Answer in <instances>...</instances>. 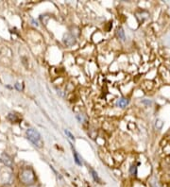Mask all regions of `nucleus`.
Instances as JSON below:
<instances>
[{
	"label": "nucleus",
	"instance_id": "f257e3e1",
	"mask_svg": "<svg viewBox=\"0 0 170 187\" xmlns=\"http://www.w3.org/2000/svg\"><path fill=\"white\" fill-rule=\"evenodd\" d=\"M19 180L23 184L31 186L34 184V182H36V175L32 168L25 167L19 173Z\"/></svg>",
	"mask_w": 170,
	"mask_h": 187
},
{
	"label": "nucleus",
	"instance_id": "f03ea898",
	"mask_svg": "<svg viewBox=\"0 0 170 187\" xmlns=\"http://www.w3.org/2000/svg\"><path fill=\"white\" fill-rule=\"evenodd\" d=\"M26 136L36 148H42L44 146V140H43L42 135L40 134L38 131L34 129H28L26 131Z\"/></svg>",
	"mask_w": 170,
	"mask_h": 187
},
{
	"label": "nucleus",
	"instance_id": "7ed1b4c3",
	"mask_svg": "<svg viewBox=\"0 0 170 187\" xmlns=\"http://www.w3.org/2000/svg\"><path fill=\"white\" fill-rule=\"evenodd\" d=\"M1 161L7 166V167H9V168H12L13 167L12 158L9 155L6 154V153H3V154L1 155Z\"/></svg>",
	"mask_w": 170,
	"mask_h": 187
},
{
	"label": "nucleus",
	"instance_id": "20e7f679",
	"mask_svg": "<svg viewBox=\"0 0 170 187\" xmlns=\"http://www.w3.org/2000/svg\"><path fill=\"white\" fill-rule=\"evenodd\" d=\"M72 149H73V156H74L75 163H76L78 165L81 166V165H82V158L78 154V152H77L74 148H72Z\"/></svg>",
	"mask_w": 170,
	"mask_h": 187
},
{
	"label": "nucleus",
	"instance_id": "39448f33",
	"mask_svg": "<svg viewBox=\"0 0 170 187\" xmlns=\"http://www.w3.org/2000/svg\"><path fill=\"white\" fill-rule=\"evenodd\" d=\"M74 43H75L74 36H72L71 34H67L64 36V44L66 45H72Z\"/></svg>",
	"mask_w": 170,
	"mask_h": 187
},
{
	"label": "nucleus",
	"instance_id": "423d86ee",
	"mask_svg": "<svg viewBox=\"0 0 170 187\" xmlns=\"http://www.w3.org/2000/svg\"><path fill=\"white\" fill-rule=\"evenodd\" d=\"M89 171H90V173L92 174V177H93V179H94L95 182H100V179H99V177H98V173H96L95 170H94L92 167H89Z\"/></svg>",
	"mask_w": 170,
	"mask_h": 187
},
{
	"label": "nucleus",
	"instance_id": "0eeeda50",
	"mask_svg": "<svg viewBox=\"0 0 170 187\" xmlns=\"http://www.w3.org/2000/svg\"><path fill=\"white\" fill-rule=\"evenodd\" d=\"M128 104H129V100L126 98H120L118 99L117 103H116V105L120 107V108H124V107H126Z\"/></svg>",
	"mask_w": 170,
	"mask_h": 187
},
{
	"label": "nucleus",
	"instance_id": "6e6552de",
	"mask_svg": "<svg viewBox=\"0 0 170 187\" xmlns=\"http://www.w3.org/2000/svg\"><path fill=\"white\" fill-rule=\"evenodd\" d=\"M117 35H118L119 39H121L122 41H125V32L123 30L122 28H119L117 29Z\"/></svg>",
	"mask_w": 170,
	"mask_h": 187
},
{
	"label": "nucleus",
	"instance_id": "1a4fd4ad",
	"mask_svg": "<svg viewBox=\"0 0 170 187\" xmlns=\"http://www.w3.org/2000/svg\"><path fill=\"white\" fill-rule=\"evenodd\" d=\"M64 133H65L66 136H67L69 139H71V140H73V141H75V136L73 135L72 133L68 131V129H64Z\"/></svg>",
	"mask_w": 170,
	"mask_h": 187
},
{
	"label": "nucleus",
	"instance_id": "9d476101",
	"mask_svg": "<svg viewBox=\"0 0 170 187\" xmlns=\"http://www.w3.org/2000/svg\"><path fill=\"white\" fill-rule=\"evenodd\" d=\"M8 119L9 120V121H12V122H15V121H17L18 118L16 117V116L13 115V113H9V115H8Z\"/></svg>",
	"mask_w": 170,
	"mask_h": 187
},
{
	"label": "nucleus",
	"instance_id": "9b49d317",
	"mask_svg": "<svg viewBox=\"0 0 170 187\" xmlns=\"http://www.w3.org/2000/svg\"><path fill=\"white\" fill-rule=\"evenodd\" d=\"M14 87L16 88V90H18V91H21L22 90V87H21V85H20V83H15L14 84Z\"/></svg>",
	"mask_w": 170,
	"mask_h": 187
},
{
	"label": "nucleus",
	"instance_id": "f8f14e48",
	"mask_svg": "<svg viewBox=\"0 0 170 187\" xmlns=\"http://www.w3.org/2000/svg\"><path fill=\"white\" fill-rule=\"evenodd\" d=\"M28 187H38V186H35V185H31V186H28Z\"/></svg>",
	"mask_w": 170,
	"mask_h": 187
}]
</instances>
